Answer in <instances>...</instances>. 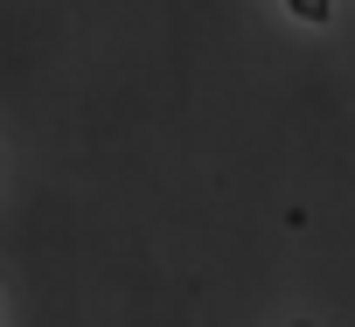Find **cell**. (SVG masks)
I'll return each instance as SVG.
<instances>
[{
	"instance_id": "obj_1",
	"label": "cell",
	"mask_w": 355,
	"mask_h": 327,
	"mask_svg": "<svg viewBox=\"0 0 355 327\" xmlns=\"http://www.w3.org/2000/svg\"><path fill=\"white\" fill-rule=\"evenodd\" d=\"M327 8H334V0H293V15H306V21H320Z\"/></svg>"
}]
</instances>
